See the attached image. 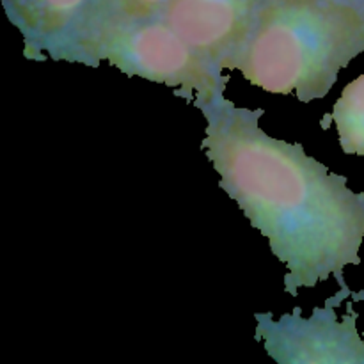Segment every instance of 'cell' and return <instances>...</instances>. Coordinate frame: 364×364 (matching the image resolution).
Listing matches in <instances>:
<instances>
[{"label":"cell","instance_id":"2","mask_svg":"<svg viewBox=\"0 0 364 364\" xmlns=\"http://www.w3.org/2000/svg\"><path fill=\"white\" fill-rule=\"evenodd\" d=\"M364 52V0H265L228 70L272 95L326 98Z\"/></svg>","mask_w":364,"mask_h":364},{"label":"cell","instance_id":"5","mask_svg":"<svg viewBox=\"0 0 364 364\" xmlns=\"http://www.w3.org/2000/svg\"><path fill=\"white\" fill-rule=\"evenodd\" d=\"M265 0H171L162 16L213 71L245 41Z\"/></svg>","mask_w":364,"mask_h":364},{"label":"cell","instance_id":"6","mask_svg":"<svg viewBox=\"0 0 364 364\" xmlns=\"http://www.w3.org/2000/svg\"><path fill=\"white\" fill-rule=\"evenodd\" d=\"M96 0H2L7 18L25 39V57L50 59L66 45Z\"/></svg>","mask_w":364,"mask_h":364},{"label":"cell","instance_id":"7","mask_svg":"<svg viewBox=\"0 0 364 364\" xmlns=\"http://www.w3.org/2000/svg\"><path fill=\"white\" fill-rule=\"evenodd\" d=\"M169 2L171 0H96L89 13L84 16V20L80 21L77 31L71 34L66 45L55 53L53 59H57L68 45L92 34V32L103 31V28L114 27V25L134 23V21L159 16Z\"/></svg>","mask_w":364,"mask_h":364},{"label":"cell","instance_id":"3","mask_svg":"<svg viewBox=\"0 0 364 364\" xmlns=\"http://www.w3.org/2000/svg\"><path fill=\"white\" fill-rule=\"evenodd\" d=\"M57 60L92 68L107 60L128 77H141L174 87L178 96H183L188 102L224 92L226 85L223 75L196 55L162 16L92 32L68 45Z\"/></svg>","mask_w":364,"mask_h":364},{"label":"cell","instance_id":"4","mask_svg":"<svg viewBox=\"0 0 364 364\" xmlns=\"http://www.w3.org/2000/svg\"><path fill=\"white\" fill-rule=\"evenodd\" d=\"M358 313L338 320L331 304L316 308L309 320L295 309L274 322L272 315H256V340L281 364H364V340L355 329Z\"/></svg>","mask_w":364,"mask_h":364},{"label":"cell","instance_id":"8","mask_svg":"<svg viewBox=\"0 0 364 364\" xmlns=\"http://www.w3.org/2000/svg\"><path fill=\"white\" fill-rule=\"evenodd\" d=\"M326 119H333L336 124L345 155L364 156V75L343 89L333 114Z\"/></svg>","mask_w":364,"mask_h":364},{"label":"cell","instance_id":"1","mask_svg":"<svg viewBox=\"0 0 364 364\" xmlns=\"http://www.w3.org/2000/svg\"><path fill=\"white\" fill-rule=\"evenodd\" d=\"M206 119L203 149L220 176V188L238 203L252 228L287 267L284 290L336 277L361 265L364 194L327 171L301 144L270 137L259 128L263 109H245L219 92L194 102Z\"/></svg>","mask_w":364,"mask_h":364}]
</instances>
